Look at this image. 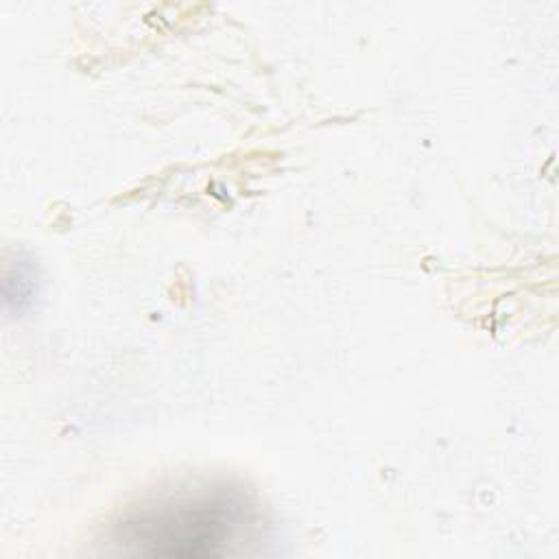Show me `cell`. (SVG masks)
<instances>
[{
  "label": "cell",
  "instance_id": "obj_1",
  "mask_svg": "<svg viewBox=\"0 0 559 559\" xmlns=\"http://www.w3.org/2000/svg\"><path fill=\"white\" fill-rule=\"evenodd\" d=\"M262 513L238 485L194 480L151 493L114 524L111 542L127 555L221 557L260 542Z\"/></svg>",
  "mask_w": 559,
  "mask_h": 559
}]
</instances>
